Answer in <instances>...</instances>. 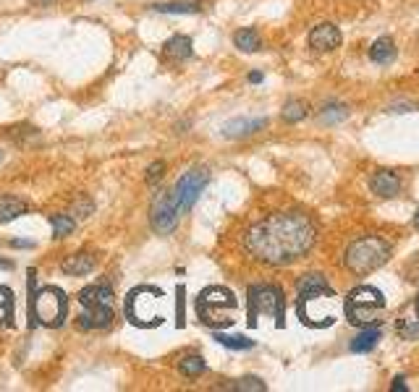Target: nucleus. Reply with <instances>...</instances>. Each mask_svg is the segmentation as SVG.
Here are the masks:
<instances>
[{
	"mask_svg": "<svg viewBox=\"0 0 419 392\" xmlns=\"http://www.w3.org/2000/svg\"><path fill=\"white\" fill-rule=\"evenodd\" d=\"M0 270H14V262H6V259H0Z\"/></svg>",
	"mask_w": 419,
	"mask_h": 392,
	"instance_id": "36",
	"label": "nucleus"
},
{
	"mask_svg": "<svg viewBox=\"0 0 419 392\" xmlns=\"http://www.w3.org/2000/svg\"><path fill=\"white\" fill-rule=\"evenodd\" d=\"M341 42H343V37L336 24H320L309 32V48L317 53H331V50L341 48Z\"/></svg>",
	"mask_w": 419,
	"mask_h": 392,
	"instance_id": "13",
	"label": "nucleus"
},
{
	"mask_svg": "<svg viewBox=\"0 0 419 392\" xmlns=\"http://www.w3.org/2000/svg\"><path fill=\"white\" fill-rule=\"evenodd\" d=\"M234 45L242 53H257L262 48V40H259V32L257 29H239L234 34Z\"/></svg>",
	"mask_w": 419,
	"mask_h": 392,
	"instance_id": "21",
	"label": "nucleus"
},
{
	"mask_svg": "<svg viewBox=\"0 0 419 392\" xmlns=\"http://www.w3.org/2000/svg\"><path fill=\"white\" fill-rule=\"evenodd\" d=\"M370 191L380 199H395L401 194V178L395 170L380 168L370 176Z\"/></svg>",
	"mask_w": 419,
	"mask_h": 392,
	"instance_id": "12",
	"label": "nucleus"
},
{
	"mask_svg": "<svg viewBox=\"0 0 419 392\" xmlns=\"http://www.w3.org/2000/svg\"><path fill=\"white\" fill-rule=\"evenodd\" d=\"M215 340H218L223 348H231V351H249L254 348V340L244 335H226V332H215Z\"/></svg>",
	"mask_w": 419,
	"mask_h": 392,
	"instance_id": "25",
	"label": "nucleus"
},
{
	"mask_svg": "<svg viewBox=\"0 0 419 392\" xmlns=\"http://www.w3.org/2000/svg\"><path fill=\"white\" fill-rule=\"evenodd\" d=\"M380 343V327H367L364 332H359V335L351 340V353H370L375 345Z\"/></svg>",
	"mask_w": 419,
	"mask_h": 392,
	"instance_id": "20",
	"label": "nucleus"
},
{
	"mask_svg": "<svg viewBox=\"0 0 419 392\" xmlns=\"http://www.w3.org/2000/svg\"><path fill=\"white\" fill-rule=\"evenodd\" d=\"M317 231L304 212H275L244 233V246L254 259L273 267L299 262L312 251Z\"/></svg>",
	"mask_w": 419,
	"mask_h": 392,
	"instance_id": "1",
	"label": "nucleus"
},
{
	"mask_svg": "<svg viewBox=\"0 0 419 392\" xmlns=\"http://www.w3.org/2000/svg\"><path fill=\"white\" fill-rule=\"evenodd\" d=\"M176 327H186V288L178 285L176 288Z\"/></svg>",
	"mask_w": 419,
	"mask_h": 392,
	"instance_id": "31",
	"label": "nucleus"
},
{
	"mask_svg": "<svg viewBox=\"0 0 419 392\" xmlns=\"http://www.w3.org/2000/svg\"><path fill=\"white\" fill-rule=\"evenodd\" d=\"M247 306H249V314H247L249 327H257V319L262 314L273 317L278 329L286 327V298H283V290L278 285H267V282L265 285H249Z\"/></svg>",
	"mask_w": 419,
	"mask_h": 392,
	"instance_id": "7",
	"label": "nucleus"
},
{
	"mask_svg": "<svg viewBox=\"0 0 419 392\" xmlns=\"http://www.w3.org/2000/svg\"><path fill=\"white\" fill-rule=\"evenodd\" d=\"M210 181V170L207 168H192L189 173L178 178L176 186H173V191H176L178 201H181V209H192L200 199V194L205 191V186Z\"/></svg>",
	"mask_w": 419,
	"mask_h": 392,
	"instance_id": "11",
	"label": "nucleus"
},
{
	"mask_svg": "<svg viewBox=\"0 0 419 392\" xmlns=\"http://www.w3.org/2000/svg\"><path fill=\"white\" fill-rule=\"evenodd\" d=\"M184 215L181 201H178L176 191H160L150 204V228L157 235H170L178 228V220Z\"/></svg>",
	"mask_w": 419,
	"mask_h": 392,
	"instance_id": "9",
	"label": "nucleus"
},
{
	"mask_svg": "<svg viewBox=\"0 0 419 392\" xmlns=\"http://www.w3.org/2000/svg\"><path fill=\"white\" fill-rule=\"evenodd\" d=\"M126 317L137 327H157L162 324V290L152 285H139L126 296Z\"/></svg>",
	"mask_w": 419,
	"mask_h": 392,
	"instance_id": "8",
	"label": "nucleus"
},
{
	"mask_svg": "<svg viewBox=\"0 0 419 392\" xmlns=\"http://www.w3.org/2000/svg\"><path fill=\"white\" fill-rule=\"evenodd\" d=\"M97 267V256L89 254V251H76V254H68L61 262V270L68 277H81V275H89Z\"/></svg>",
	"mask_w": 419,
	"mask_h": 392,
	"instance_id": "16",
	"label": "nucleus"
},
{
	"mask_svg": "<svg viewBox=\"0 0 419 392\" xmlns=\"http://www.w3.org/2000/svg\"><path fill=\"white\" fill-rule=\"evenodd\" d=\"M395 55H398V48H395V42L390 37H378V40L370 45V60L378 65H388L393 63Z\"/></svg>",
	"mask_w": 419,
	"mask_h": 392,
	"instance_id": "19",
	"label": "nucleus"
},
{
	"mask_svg": "<svg viewBox=\"0 0 419 392\" xmlns=\"http://www.w3.org/2000/svg\"><path fill=\"white\" fill-rule=\"evenodd\" d=\"M160 55L165 63H184L192 58V40L186 34H173L165 45H162Z\"/></svg>",
	"mask_w": 419,
	"mask_h": 392,
	"instance_id": "15",
	"label": "nucleus"
},
{
	"mask_svg": "<svg viewBox=\"0 0 419 392\" xmlns=\"http://www.w3.org/2000/svg\"><path fill=\"white\" fill-rule=\"evenodd\" d=\"M228 390H239V392H265L267 384L259 379V376H242L236 379L234 384H228Z\"/></svg>",
	"mask_w": 419,
	"mask_h": 392,
	"instance_id": "27",
	"label": "nucleus"
},
{
	"mask_svg": "<svg viewBox=\"0 0 419 392\" xmlns=\"http://www.w3.org/2000/svg\"><path fill=\"white\" fill-rule=\"evenodd\" d=\"M414 228L419 231V209H417V215H414Z\"/></svg>",
	"mask_w": 419,
	"mask_h": 392,
	"instance_id": "38",
	"label": "nucleus"
},
{
	"mask_svg": "<svg viewBox=\"0 0 419 392\" xmlns=\"http://www.w3.org/2000/svg\"><path fill=\"white\" fill-rule=\"evenodd\" d=\"M388 259H390V243L386 238H380V235H364V238H356L346 248L343 265H346L348 272L370 275L378 267L386 265Z\"/></svg>",
	"mask_w": 419,
	"mask_h": 392,
	"instance_id": "6",
	"label": "nucleus"
},
{
	"mask_svg": "<svg viewBox=\"0 0 419 392\" xmlns=\"http://www.w3.org/2000/svg\"><path fill=\"white\" fill-rule=\"evenodd\" d=\"M165 170H168V165L162 160H155L150 168H147V176H145V184L150 186V189H155V186L160 184L162 176H165Z\"/></svg>",
	"mask_w": 419,
	"mask_h": 392,
	"instance_id": "30",
	"label": "nucleus"
},
{
	"mask_svg": "<svg viewBox=\"0 0 419 392\" xmlns=\"http://www.w3.org/2000/svg\"><path fill=\"white\" fill-rule=\"evenodd\" d=\"M346 118H348V107L346 105H341V102H328L323 110H320V120L328 123V126L341 123V120H346Z\"/></svg>",
	"mask_w": 419,
	"mask_h": 392,
	"instance_id": "26",
	"label": "nucleus"
},
{
	"mask_svg": "<svg viewBox=\"0 0 419 392\" xmlns=\"http://www.w3.org/2000/svg\"><path fill=\"white\" fill-rule=\"evenodd\" d=\"M395 332H398L401 340H419V319L403 317V319L395 322Z\"/></svg>",
	"mask_w": 419,
	"mask_h": 392,
	"instance_id": "28",
	"label": "nucleus"
},
{
	"mask_svg": "<svg viewBox=\"0 0 419 392\" xmlns=\"http://www.w3.org/2000/svg\"><path fill=\"white\" fill-rule=\"evenodd\" d=\"M343 314L354 327H375L386 314V296L375 285H359L343 301Z\"/></svg>",
	"mask_w": 419,
	"mask_h": 392,
	"instance_id": "5",
	"label": "nucleus"
},
{
	"mask_svg": "<svg viewBox=\"0 0 419 392\" xmlns=\"http://www.w3.org/2000/svg\"><path fill=\"white\" fill-rule=\"evenodd\" d=\"M157 14H170V16H192V14H202L205 3L202 0H168V3H155L152 6Z\"/></svg>",
	"mask_w": 419,
	"mask_h": 392,
	"instance_id": "17",
	"label": "nucleus"
},
{
	"mask_svg": "<svg viewBox=\"0 0 419 392\" xmlns=\"http://www.w3.org/2000/svg\"><path fill=\"white\" fill-rule=\"evenodd\" d=\"M414 309H417V319H419V298H417V304H414Z\"/></svg>",
	"mask_w": 419,
	"mask_h": 392,
	"instance_id": "39",
	"label": "nucleus"
},
{
	"mask_svg": "<svg viewBox=\"0 0 419 392\" xmlns=\"http://www.w3.org/2000/svg\"><path fill=\"white\" fill-rule=\"evenodd\" d=\"M0 160H3V152H0Z\"/></svg>",
	"mask_w": 419,
	"mask_h": 392,
	"instance_id": "40",
	"label": "nucleus"
},
{
	"mask_svg": "<svg viewBox=\"0 0 419 392\" xmlns=\"http://www.w3.org/2000/svg\"><path fill=\"white\" fill-rule=\"evenodd\" d=\"M249 81H252V84H259V81H262V73H259V71L249 73Z\"/></svg>",
	"mask_w": 419,
	"mask_h": 392,
	"instance_id": "35",
	"label": "nucleus"
},
{
	"mask_svg": "<svg viewBox=\"0 0 419 392\" xmlns=\"http://www.w3.org/2000/svg\"><path fill=\"white\" fill-rule=\"evenodd\" d=\"M92 212H95V201L89 199L87 194H76V196H73V201H71V215L89 217Z\"/></svg>",
	"mask_w": 419,
	"mask_h": 392,
	"instance_id": "29",
	"label": "nucleus"
},
{
	"mask_svg": "<svg viewBox=\"0 0 419 392\" xmlns=\"http://www.w3.org/2000/svg\"><path fill=\"white\" fill-rule=\"evenodd\" d=\"M0 322H6V324H14V309H11V293L3 298V304H0Z\"/></svg>",
	"mask_w": 419,
	"mask_h": 392,
	"instance_id": "32",
	"label": "nucleus"
},
{
	"mask_svg": "<svg viewBox=\"0 0 419 392\" xmlns=\"http://www.w3.org/2000/svg\"><path fill=\"white\" fill-rule=\"evenodd\" d=\"M265 128H267V118H234L228 120V123H223L220 134L226 139H244V137H252V134H259Z\"/></svg>",
	"mask_w": 419,
	"mask_h": 392,
	"instance_id": "14",
	"label": "nucleus"
},
{
	"mask_svg": "<svg viewBox=\"0 0 419 392\" xmlns=\"http://www.w3.org/2000/svg\"><path fill=\"white\" fill-rule=\"evenodd\" d=\"M178 371H181L186 379H197V376H202L207 371V364H205L202 356H186V359L178 361Z\"/></svg>",
	"mask_w": 419,
	"mask_h": 392,
	"instance_id": "23",
	"label": "nucleus"
},
{
	"mask_svg": "<svg viewBox=\"0 0 419 392\" xmlns=\"http://www.w3.org/2000/svg\"><path fill=\"white\" fill-rule=\"evenodd\" d=\"M37 6H48V3H56V0H34Z\"/></svg>",
	"mask_w": 419,
	"mask_h": 392,
	"instance_id": "37",
	"label": "nucleus"
},
{
	"mask_svg": "<svg viewBox=\"0 0 419 392\" xmlns=\"http://www.w3.org/2000/svg\"><path fill=\"white\" fill-rule=\"evenodd\" d=\"M306 115H309V102H304V100H289V102L283 105L281 118L286 123H301Z\"/></svg>",
	"mask_w": 419,
	"mask_h": 392,
	"instance_id": "22",
	"label": "nucleus"
},
{
	"mask_svg": "<svg viewBox=\"0 0 419 392\" xmlns=\"http://www.w3.org/2000/svg\"><path fill=\"white\" fill-rule=\"evenodd\" d=\"M296 312L306 327L325 329L338 319V296L320 272H309L296 282Z\"/></svg>",
	"mask_w": 419,
	"mask_h": 392,
	"instance_id": "2",
	"label": "nucleus"
},
{
	"mask_svg": "<svg viewBox=\"0 0 419 392\" xmlns=\"http://www.w3.org/2000/svg\"><path fill=\"white\" fill-rule=\"evenodd\" d=\"M26 212H29V204L24 199H19L14 194L0 196V223H14L19 217H24Z\"/></svg>",
	"mask_w": 419,
	"mask_h": 392,
	"instance_id": "18",
	"label": "nucleus"
},
{
	"mask_svg": "<svg viewBox=\"0 0 419 392\" xmlns=\"http://www.w3.org/2000/svg\"><path fill=\"white\" fill-rule=\"evenodd\" d=\"M239 301L228 288L223 285H210V288L200 290L197 296V314H200V322H205L207 327L215 329H226L234 324V312Z\"/></svg>",
	"mask_w": 419,
	"mask_h": 392,
	"instance_id": "4",
	"label": "nucleus"
},
{
	"mask_svg": "<svg viewBox=\"0 0 419 392\" xmlns=\"http://www.w3.org/2000/svg\"><path fill=\"white\" fill-rule=\"evenodd\" d=\"M390 390H406V384H403V376H395L393 384H390Z\"/></svg>",
	"mask_w": 419,
	"mask_h": 392,
	"instance_id": "34",
	"label": "nucleus"
},
{
	"mask_svg": "<svg viewBox=\"0 0 419 392\" xmlns=\"http://www.w3.org/2000/svg\"><path fill=\"white\" fill-rule=\"evenodd\" d=\"M50 225H53V238H66L76 231V217L73 215H50Z\"/></svg>",
	"mask_w": 419,
	"mask_h": 392,
	"instance_id": "24",
	"label": "nucleus"
},
{
	"mask_svg": "<svg viewBox=\"0 0 419 392\" xmlns=\"http://www.w3.org/2000/svg\"><path fill=\"white\" fill-rule=\"evenodd\" d=\"M9 246H14V248H32L34 243L32 240H21V238H11L9 240Z\"/></svg>",
	"mask_w": 419,
	"mask_h": 392,
	"instance_id": "33",
	"label": "nucleus"
},
{
	"mask_svg": "<svg viewBox=\"0 0 419 392\" xmlns=\"http://www.w3.org/2000/svg\"><path fill=\"white\" fill-rule=\"evenodd\" d=\"M79 304L89 314L95 327H108L113 322V290L108 285H87L79 293Z\"/></svg>",
	"mask_w": 419,
	"mask_h": 392,
	"instance_id": "10",
	"label": "nucleus"
},
{
	"mask_svg": "<svg viewBox=\"0 0 419 392\" xmlns=\"http://www.w3.org/2000/svg\"><path fill=\"white\" fill-rule=\"evenodd\" d=\"M26 290H29V329L37 324L61 327L68 314V298L58 285H45L37 290V270H26Z\"/></svg>",
	"mask_w": 419,
	"mask_h": 392,
	"instance_id": "3",
	"label": "nucleus"
}]
</instances>
